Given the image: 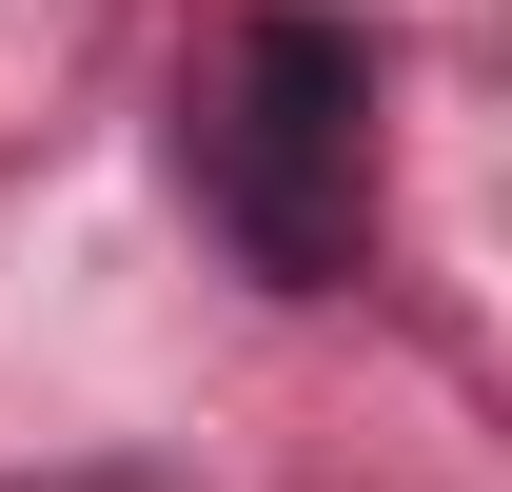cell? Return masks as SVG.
I'll return each mask as SVG.
<instances>
[{
	"label": "cell",
	"instance_id": "cell-1",
	"mask_svg": "<svg viewBox=\"0 0 512 492\" xmlns=\"http://www.w3.org/2000/svg\"><path fill=\"white\" fill-rule=\"evenodd\" d=\"M178 178L197 217L237 237L256 296H335L355 276V237H375V60L335 40V20H237L217 40V79L178 99Z\"/></svg>",
	"mask_w": 512,
	"mask_h": 492
},
{
	"label": "cell",
	"instance_id": "cell-2",
	"mask_svg": "<svg viewBox=\"0 0 512 492\" xmlns=\"http://www.w3.org/2000/svg\"><path fill=\"white\" fill-rule=\"evenodd\" d=\"M0 492H79V473H0Z\"/></svg>",
	"mask_w": 512,
	"mask_h": 492
}]
</instances>
